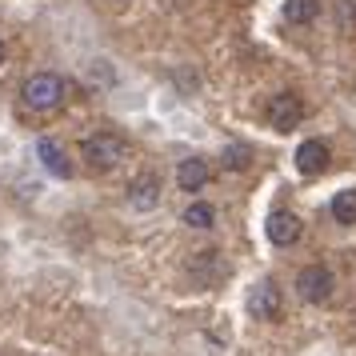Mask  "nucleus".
<instances>
[{
    "label": "nucleus",
    "instance_id": "1",
    "mask_svg": "<svg viewBox=\"0 0 356 356\" xmlns=\"http://www.w3.org/2000/svg\"><path fill=\"white\" fill-rule=\"evenodd\" d=\"M124 156H129V145L116 132H97V136H84L81 140V161L88 172H113Z\"/></svg>",
    "mask_w": 356,
    "mask_h": 356
},
{
    "label": "nucleus",
    "instance_id": "2",
    "mask_svg": "<svg viewBox=\"0 0 356 356\" xmlns=\"http://www.w3.org/2000/svg\"><path fill=\"white\" fill-rule=\"evenodd\" d=\"M20 100H24V108H33V113H52V108H60V100H65V81L52 76V72H36V76H29V81L20 84Z\"/></svg>",
    "mask_w": 356,
    "mask_h": 356
},
{
    "label": "nucleus",
    "instance_id": "3",
    "mask_svg": "<svg viewBox=\"0 0 356 356\" xmlns=\"http://www.w3.org/2000/svg\"><path fill=\"white\" fill-rule=\"evenodd\" d=\"M332 289H337V280H332V273L324 264H308V268L296 273V292H300V300H308V305H324L332 296Z\"/></svg>",
    "mask_w": 356,
    "mask_h": 356
},
{
    "label": "nucleus",
    "instance_id": "4",
    "mask_svg": "<svg viewBox=\"0 0 356 356\" xmlns=\"http://www.w3.org/2000/svg\"><path fill=\"white\" fill-rule=\"evenodd\" d=\"M300 120H305V100L296 97V92H276L268 100V124L276 132H292Z\"/></svg>",
    "mask_w": 356,
    "mask_h": 356
},
{
    "label": "nucleus",
    "instance_id": "5",
    "mask_svg": "<svg viewBox=\"0 0 356 356\" xmlns=\"http://www.w3.org/2000/svg\"><path fill=\"white\" fill-rule=\"evenodd\" d=\"M264 232H268V241L276 244V248H289V244L300 241V232H305V225H300V216L296 212H273L268 216V225H264Z\"/></svg>",
    "mask_w": 356,
    "mask_h": 356
},
{
    "label": "nucleus",
    "instance_id": "6",
    "mask_svg": "<svg viewBox=\"0 0 356 356\" xmlns=\"http://www.w3.org/2000/svg\"><path fill=\"white\" fill-rule=\"evenodd\" d=\"M248 312L257 321H276L280 316V289H276V280H260L257 289L248 292Z\"/></svg>",
    "mask_w": 356,
    "mask_h": 356
},
{
    "label": "nucleus",
    "instance_id": "7",
    "mask_svg": "<svg viewBox=\"0 0 356 356\" xmlns=\"http://www.w3.org/2000/svg\"><path fill=\"white\" fill-rule=\"evenodd\" d=\"M129 204L136 212H152L161 204V177H152V172H140V177L129 184Z\"/></svg>",
    "mask_w": 356,
    "mask_h": 356
},
{
    "label": "nucleus",
    "instance_id": "8",
    "mask_svg": "<svg viewBox=\"0 0 356 356\" xmlns=\"http://www.w3.org/2000/svg\"><path fill=\"white\" fill-rule=\"evenodd\" d=\"M209 180H212V168H209L204 156H188V161H180V168H177L180 193H200Z\"/></svg>",
    "mask_w": 356,
    "mask_h": 356
},
{
    "label": "nucleus",
    "instance_id": "9",
    "mask_svg": "<svg viewBox=\"0 0 356 356\" xmlns=\"http://www.w3.org/2000/svg\"><path fill=\"white\" fill-rule=\"evenodd\" d=\"M328 145L324 140H305V145L296 148V168L305 172V177H321L324 168H328Z\"/></svg>",
    "mask_w": 356,
    "mask_h": 356
},
{
    "label": "nucleus",
    "instance_id": "10",
    "mask_svg": "<svg viewBox=\"0 0 356 356\" xmlns=\"http://www.w3.org/2000/svg\"><path fill=\"white\" fill-rule=\"evenodd\" d=\"M36 156H40V164L49 168L52 177H68V172H72V164H68L65 148L56 145V140H49V136H44L40 145H36Z\"/></svg>",
    "mask_w": 356,
    "mask_h": 356
},
{
    "label": "nucleus",
    "instance_id": "11",
    "mask_svg": "<svg viewBox=\"0 0 356 356\" xmlns=\"http://www.w3.org/2000/svg\"><path fill=\"white\" fill-rule=\"evenodd\" d=\"M321 13V0H284V20L289 24H308Z\"/></svg>",
    "mask_w": 356,
    "mask_h": 356
},
{
    "label": "nucleus",
    "instance_id": "12",
    "mask_svg": "<svg viewBox=\"0 0 356 356\" xmlns=\"http://www.w3.org/2000/svg\"><path fill=\"white\" fill-rule=\"evenodd\" d=\"M332 216H337V225H356V188L332 196Z\"/></svg>",
    "mask_w": 356,
    "mask_h": 356
},
{
    "label": "nucleus",
    "instance_id": "13",
    "mask_svg": "<svg viewBox=\"0 0 356 356\" xmlns=\"http://www.w3.org/2000/svg\"><path fill=\"white\" fill-rule=\"evenodd\" d=\"M184 225L188 228H212L216 225V209L204 204V200H193V204L184 209Z\"/></svg>",
    "mask_w": 356,
    "mask_h": 356
},
{
    "label": "nucleus",
    "instance_id": "14",
    "mask_svg": "<svg viewBox=\"0 0 356 356\" xmlns=\"http://www.w3.org/2000/svg\"><path fill=\"white\" fill-rule=\"evenodd\" d=\"M248 161H252V152H248L244 145H228L225 148V168H232V172L248 168Z\"/></svg>",
    "mask_w": 356,
    "mask_h": 356
},
{
    "label": "nucleus",
    "instance_id": "15",
    "mask_svg": "<svg viewBox=\"0 0 356 356\" xmlns=\"http://www.w3.org/2000/svg\"><path fill=\"white\" fill-rule=\"evenodd\" d=\"M0 65H4V44H0Z\"/></svg>",
    "mask_w": 356,
    "mask_h": 356
}]
</instances>
